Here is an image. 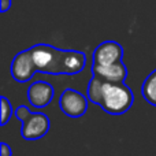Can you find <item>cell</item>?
<instances>
[{
    "mask_svg": "<svg viewBox=\"0 0 156 156\" xmlns=\"http://www.w3.org/2000/svg\"><path fill=\"white\" fill-rule=\"evenodd\" d=\"M134 94L125 82H104L100 107L111 115H122L132 108Z\"/></svg>",
    "mask_w": 156,
    "mask_h": 156,
    "instance_id": "1",
    "label": "cell"
},
{
    "mask_svg": "<svg viewBox=\"0 0 156 156\" xmlns=\"http://www.w3.org/2000/svg\"><path fill=\"white\" fill-rule=\"evenodd\" d=\"M29 49L37 71L47 74H62L60 65L65 49H59L49 44H36Z\"/></svg>",
    "mask_w": 156,
    "mask_h": 156,
    "instance_id": "2",
    "label": "cell"
},
{
    "mask_svg": "<svg viewBox=\"0 0 156 156\" xmlns=\"http://www.w3.org/2000/svg\"><path fill=\"white\" fill-rule=\"evenodd\" d=\"M59 107L65 115L70 118H81L88 110V99L81 92L67 88L59 97Z\"/></svg>",
    "mask_w": 156,
    "mask_h": 156,
    "instance_id": "3",
    "label": "cell"
},
{
    "mask_svg": "<svg viewBox=\"0 0 156 156\" xmlns=\"http://www.w3.org/2000/svg\"><path fill=\"white\" fill-rule=\"evenodd\" d=\"M49 126H51V122L45 114L32 112L26 118V121L22 122L21 134L27 141L40 140L48 133Z\"/></svg>",
    "mask_w": 156,
    "mask_h": 156,
    "instance_id": "4",
    "label": "cell"
},
{
    "mask_svg": "<svg viewBox=\"0 0 156 156\" xmlns=\"http://www.w3.org/2000/svg\"><path fill=\"white\" fill-rule=\"evenodd\" d=\"M11 76L16 81V82H27L33 78L36 73H37V69H36L34 63L32 59V54H30V49H25L21 51L14 56L12 62H11Z\"/></svg>",
    "mask_w": 156,
    "mask_h": 156,
    "instance_id": "5",
    "label": "cell"
},
{
    "mask_svg": "<svg viewBox=\"0 0 156 156\" xmlns=\"http://www.w3.org/2000/svg\"><path fill=\"white\" fill-rule=\"evenodd\" d=\"M123 48L119 43L108 40L99 44L93 51V65L94 66H108L122 62Z\"/></svg>",
    "mask_w": 156,
    "mask_h": 156,
    "instance_id": "6",
    "label": "cell"
},
{
    "mask_svg": "<svg viewBox=\"0 0 156 156\" xmlns=\"http://www.w3.org/2000/svg\"><path fill=\"white\" fill-rule=\"evenodd\" d=\"M54 86L45 81H36L27 89V100L36 108H44L54 99Z\"/></svg>",
    "mask_w": 156,
    "mask_h": 156,
    "instance_id": "7",
    "label": "cell"
},
{
    "mask_svg": "<svg viewBox=\"0 0 156 156\" xmlns=\"http://www.w3.org/2000/svg\"><path fill=\"white\" fill-rule=\"evenodd\" d=\"M92 73L94 77L100 78L104 82H125L127 77V69L123 62H118L108 66H94L92 65Z\"/></svg>",
    "mask_w": 156,
    "mask_h": 156,
    "instance_id": "8",
    "label": "cell"
},
{
    "mask_svg": "<svg viewBox=\"0 0 156 156\" xmlns=\"http://www.w3.org/2000/svg\"><path fill=\"white\" fill-rule=\"evenodd\" d=\"M85 63H86V58L83 52L74 51V49H65L60 70H62V74L73 76V74H78L83 70Z\"/></svg>",
    "mask_w": 156,
    "mask_h": 156,
    "instance_id": "9",
    "label": "cell"
},
{
    "mask_svg": "<svg viewBox=\"0 0 156 156\" xmlns=\"http://www.w3.org/2000/svg\"><path fill=\"white\" fill-rule=\"evenodd\" d=\"M143 97L151 105H156V69L145 78L141 86Z\"/></svg>",
    "mask_w": 156,
    "mask_h": 156,
    "instance_id": "10",
    "label": "cell"
},
{
    "mask_svg": "<svg viewBox=\"0 0 156 156\" xmlns=\"http://www.w3.org/2000/svg\"><path fill=\"white\" fill-rule=\"evenodd\" d=\"M103 83H104V81H101L100 78L93 76L88 85V100L97 105H100V101H101Z\"/></svg>",
    "mask_w": 156,
    "mask_h": 156,
    "instance_id": "11",
    "label": "cell"
},
{
    "mask_svg": "<svg viewBox=\"0 0 156 156\" xmlns=\"http://www.w3.org/2000/svg\"><path fill=\"white\" fill-rule=\"evenodd\" d=\"M0 108H2V114H0V125L4 126V125H7V122L10 121L11 115L14 114L12 105H11L10 100H8L5 96L0 97Z\"/></svg>",
    "mask_w": 156,
    "mask_h": 156,
    "instance_id": "12",
    "label": "cell"
},
{
    "mask_svg": "<svg viewBox=\"0 0 156 156\" xmlns=\"http://www.w3.org/2000/svg\"><path fill=\"white\" fill-rule=\"evenodd\" d=\"M30 114H32V111H30L26 105H19V107H16L15 111H14V115H15L16 119L21 122L26 121V118L30 115Z\"/></svg>",
    "mask_w": 156,
    "mask_h": 156,
    "instance_id": "13",
    "label": "cell"
},
{
    "mask_svg": "<svg viewBox=\"0 0 156 156\" xmlns=\"http://www.w3.org/2000/svg\"><path fill=\"white\" fill-rule=\"evenodd\" d=\"M0 156H12V151L8 147V144L5 143L0 144Z\"/></svg>",
    "mask_w": 156,
    "mask_h": 156,
    "instance_id": "14",
    "label": "cell"
},
{
    "mask_svg": "<svg viewBox=\"0 0 156 156\" xmlns=\"http://www.w3.org/2000/svg\"><path fill=\"white\" fill-rule=\"evenodd\" d=\"M11 2L12 0H0V11L2 12H5L11 8Z\"/></svg>",
    "mask_w": 156,
    "mask_h": 156,
    "instance_id": "15",
    "label": "cell"
}]
</instances>
